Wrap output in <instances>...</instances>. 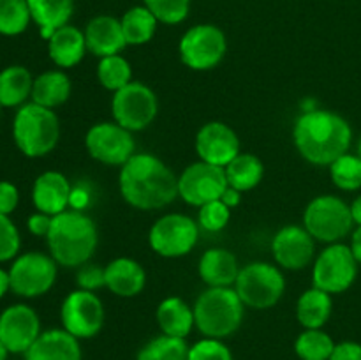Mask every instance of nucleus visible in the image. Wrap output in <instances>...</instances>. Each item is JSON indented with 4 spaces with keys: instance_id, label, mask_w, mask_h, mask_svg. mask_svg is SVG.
Wrapping results in <instances>:
<instances>
[{
    "instance_id": "nucleus-6",
    "label": "nucleus",
    "mask_w": 361,
    "mask_h": 360,
    "mask_svg": "<svg viewBox=\"0 0 361 360\" xmlns=\"http://www.w3.org/2000/svg\"><path fill=\"white\" fill-rule=\"evenodd\" d=\"M302 224L316 242L326 246L351 236L356 226L351 215V205L337 194H319L312 198L303 210Z\"/></svg>"
},
{
    "instance_id": "nucleus-22",
    "label": "nucleus",
    "mask_w": 361,
    "mask_h": 360,
    "mask_svg": "<svg viewBox=\"0 0 361 360\" xmlns=\"http://www.w3.org/2000/svg\"><path fill=\"white\" fill-rule=\"evenodd\" d=\"M240 268L238 258L224 247H210L197 261V274L207 288H229L235 286Z\"/></svg>"
},
{
    "instance_id": "nucleus-32",
    "label": "nucleus",
    "mask_w": 361,
    "mask_h": 360,
    "mask_svg": "<svg viewBox=\"0 0 361 360\" xmlns=\"http://www.w3.org/2000/svg\"><path fill=\"white\" fill-rule=\"evenodd\" d=\"M335 344L323 328H303L295 339V353L300 360H330Z\"/></svg>"
},
{
    "instance_id": "nucleus-13",
    "label": "nucleus",
    "mask_w": 361,
    "mask_h": 360,
    "mask_svg": "<svg viewBox=\"0 0 361 360\" xmlns=\"http://www.w3.org/2000/svg\"><path fill=\"white\" fill-rule=\"evenodd\" d=\"M106 309L101 296L87 289H73L66 295L60 306V321L63 330L80 341L92 339L102 330Z\"/></svg>"
},
{
    "instance_id": "nucleus-15",
    "label": "nucleus",
    "mask_w": 361,
    "mask_h": 360,
    "mask_svg": "<svg viewBox=\"0 0 361 360\" xmlns=\"http://www.w3.org/2000/svg\"><path fill=\"white\" fill-rule=\"evenodd\" d=\"M228 187L226 169L204 161L190 162L178 175V198L196 208L221 200Z\"/></svg>"
},
{
    "instance_id": "nucleus-44",
    "label": "nucleus",
    "mask_w": 361,
    "mask_h": 360,
    "mask_svg": "<svg viewBox=\"0 0 361 360\" xmlns=\"http://www.w3.org/2000/svg\"><path fill=\"white\" fill-rule=\"evenodd\" d=\"M92 189L87 186V184H76V186H73V191H71V203H69V208H73V210H80V212H85L88 208V205L92 203Z\"/></svg>"
},
{
    "instance_id": "nucleus-21",
    "label": "nucleus",
    "mask_w": 361,
    "mask_h": 360,
    "mask_svg": "<svg viewBox=\"0 0 361 360\" xmlns=\"http://www.w3.org/2000/svg\"><path fill=\"white\" fill-rule=\"evenodd\" d=\"M106 288L120 299H134L147 286V270L137 260L120 256L104 265Z\"/></svg>"
},
{
    "instance_id": "nucleus-4",
    "label": "nucleus",
    "mask_w": 361,
    "mask_h": 360,
    "mask_svg": "<svg viewBox=\"0 0 361 360\" xmlns=\"http://www.w3.org/2000/svg\"><path fill=\"white\" fill-rule=\"evenodd\" d=\"M196 328L203 337L228 339L240 330L245 316V304L233 286L204 288L192 304Z\"/></svg>"
},
{
    "instance_id": "nucleus-49",
    "label": "nucleus",
    "mask_w": 361,
    "mask_h": 360,
    "mask_svg": "<svg viewBox=\"0 0 361 360\" xmlns=\"http://www.w3.org/2000/svg\"><path fill=\"white\" fill-rule=\"evenodd\" d=\"M351 215L356 226H361V193L353 200L351 203Z\"/></svg>"
},
{
    "instance_id": "nucleus-43",
    "label": "nucleus",
    "mask_w": 361,
    "mask_h": 360,
    "mask_svg": "<svg viewBox=\"0 0 361 360\" xmlns=\"http://www.w3.org/2000/svg\"><path fill=\"white\" fill-rule=\"evenodd\" d=\"M51 222H53L51 215L42 214V212L35 210L34 214L28 215L27 229L30 235L39 236V239H46L49 233V229H51Z\"/></svg>"
},
{
    "instance_id": "nucleus-39",
    "label": "nucleus",
    "mask_w": 361,
    "mask_h": 360,
    "mask_svg": "<svg viewBox=\"0 0 361 360\" xmlns=\"http://www.w3.org/2000/svg\"><path fill=\"white\" fill-rule=\"evenodd\" d=\"M21 251V235L11 215L0 214V263L13 261Z\"/></svg>"
},
{
    "instance_id": "nucleus-42",
    "label": "nucleus",
    "mask_w": 361,
    "mask_h": 360,
    "mask_svg": "<svg viewBox=\"0 0 361 360\" xmlns=\"http://www.w3.org/2000/svg\"><path fill=\"white\" fill-rule=\"evenodd\" d=\"M20 205V189L9 180H0V214L11 215Z\"/></svg>"
},
{
    "instance_id": "nucleus-17",
    "label": "nucleus",
    "mask_w": 361,
    "mask_h": 360,
    "mask_svg": "<svg viewBox=\"0 0 361 360\" xmlns=\"http://www.w3.org/2000/svg\"><path fill=\"white\" fill-rule=\"evenodd\" d=\"M271 254L282 270H303L316 260V240L303 224H286L271 239Z\"/></svg>"
},
{
    "instance_id": "nucleus-7",
    "label": "nucleus",
    "mask_w": 361,
    "mask_h": 360,
    "mask_svg": "<svg viewBox=\"0 0 361 360\" xmlns=\"http://www.w3.org/2000/svg\"><path fill=\"white\" fill-rule=\"evenodd\" d=\"M233 288L245 307L256 311L271 309L286 293L284 272L271 261H250L240 268Z\"/></svg>"
},
{
    "instance_id": "nucleus-35",
    "label": "nucleus",
    "mask_w": 361,
    "mask_h": 360,
    "mask_svg": "<svg viewBox=\"0 0 361 360\" xmlns=\"http://www.w3.org/2000/svg\"><path fill=\"white\" fill-rule=\"evenodd\" d=\"M328 172L337 189L345 191V193L361 189V157L358 154L348 152L341 155L328 166Z\"/></svg>"
},
{
    "instance_id": "nucleus-14",
    "label": "nucleus",
    "mask_w": 361,
    "mask_h": 360,
    "mask_svg": "<svg viewBox=\"0 0 361 360\" xmlns=\"http://www.w3.org/2000/svg\"><path fill=\"white\" fill-rule=\"evenodd\" d=\"M85 148L94 161L118 168L137 152L134 133L115 120H104L88 127L85 134Z\"/></svg>"
},
{
    "instance_id": "nucleus-1",
    "label": "nucleus",
    "mask_w": 361,
    "mask_h": 360,
    "mask_svg": "<svg viewBox=\"0 0 361 360\" xmlns=\"http://www.w3.org/2000/svg\"><path fill=\"white\" fill-rule=\"evenodd\" d=\"M118 191L136 210H161L178 198V176L157 155L136 152L120 166Z\"/></svg>"
},
{
    "instance_id": "nucleus-48",
    "label": "nucleus",
    "mask_w": 361,
    "mask_h": 360,
    "mask_svg": "<svg viewBox=\"0 0 361 360\" xmlns=\"http://www.w3.org/2000/svg\"><path fill=\"white\" fill-rule=\"evenodd\" d=\"M11 292V279H9V270H6L4 267H0V300Z\"/></svg>"
},
{
    "instance_id": "nucleus-31",
    "label": "nucleus",
    "mask_w": 361,
    "mask_h": 360,
    "mask_svg": "<svg viewBox=\"0 0 361 360\" xmlns=\"http://www.w3.org/2000/svg\"><path fill=\"white\" fill-rule=\"evenodd\" d=\"M127 46H143L154 39L157 32V18L145 6H134L120 18Z\"/></svg>"
},
{
    "instance_id": "nucleus-46",
    "label": "nucleus",
    "mask_w": 361,
    "mask_h": 360,
    "mask_svg": "<svg viewBox=\"0 0 361 360\" xmlns=\"http://www.w3.org/2000/svg\"><path fill=\"white\" fill-rule=\"evenodd\" d=\"M242 194L243 193H240V191L233 189V187H228V189L224 191V194L221 196V200L224 201V205H228V207L233 210V208L238 207V205L242 203Z\"/></svg>"
},
{
    "instance_id": "nucleus-45",
    "label": "nucleus",
    "mask_w": 361,
    "mask_h": 360,
    "mask_svg": "<svg viewBox=\"0 0 361 360\" xmlns=\"http://www.w3.org/2000/svg\"><path fill=\"white\" fill-rule=\"evenodd\" d=\"M330 360H361V344L356 341L337 342Z\"/></svg>"
},
{
    "instance_id": "nucleus-52",
    "label": "nucleus",
    "mask_w": 361,
    "mask_h": 360,
    "mask_svg": "<svg viewBox=\"0 0 361 360\" xmlns=\"http://www.w3.org/2000/svg\"><path fill=\"white\" fill-rule=\"evenodd\" d=\"M0 112H2V104H0Z\"/></svg>"
},
{
    "instance_id": "nucleus-8",
    "label": "nucleus",
    "mask_w": 361,
    "mask_h": 360,
    "mask_svg": "<svg viewBox=\"0 0 361 360\" xmlns=\"http://www.w3.org/2000/svg\"><path fill=\"white\" fill-rule=\"evenodd\" d=\"M11 292L20 299H39L51 292L59 277V263L49 253L27 251L9 265Z\"/></svg>"
},
{
    "instance_id": "nucleus-36",
    "label": "nucleus",
    "mask_w": 361,
    "mask_h": 360,
    "mask_svg": "<svg viewBox=\"0 0 361 360\" xmlns=\"http://www.w3.org/2000/svg\"><path fill=\"white\" fill-rule=\"evenodd\" d=\"M32 23L27 0H0V35L16 37Z\"/></svg>"
},
{
    "instance_id": "nucleus-37",
    "label": "nucleus",
    "mask_w": 361,
    "mask_h": 360,
    "mask_svg": "<svg viewBox=\"0 0 361 360\" xmlns=\"http://www.w3.org/2000/svg\"><path fill=\"white\" fill-rule=\"evenodd\" d=\"M152 14L162 25H180L190 13V0H143Z\"/></svg>"
},
{
    "instance_id": "nucleus-12",
    "label": "nucleus",
    "mask_w": 361,
    "mask_h": 360,
    "mask_svg": "<svg viewBox=\"0 0 361 360\" xmlns=\"http://www.w3.org/2000/svg\"><path fill=\"white\" fill-rule=\"evenodd\" d=\"M159 113V99L154 88L140 80H133L111 95V116L130 133L150 127Z\"/></svg>"
},
{
    "instance_id": "nucleus-27",
    "label": "nucleus",
    "mask_w": 361,
    "mask_h": 360,
    "mask_svg": "<svg viewBox=\"0 0 361 360\" xmlns=\"http://www.w3.org/2000/svg\"><path fill=\"white\" fill-rule=\"evenodd\" d=\"M32 21L37 25L39 34L44 41L55 30L69 25L74 14V0H27Z\"/></svg>"
},
{
    "instance_id": "nucleus-28",
    "label": "nucleus",
    "mask_w": 361,
    "mask_h": 360,
    "mask_svg": "<svg viewBox=\"0 0 361 360\" xmlns=\"http://www.w3.org/2000/svg\"><path fill=\"white\" fill-rule=\"evenodd\" d=\"M34 76L21 64H13L0 71V104L2 108H20L32 97Z\"/></svg>"
},
{
    "instance_id": "nucleus-41",
    "label": "nucleus",
    "mask_w": 361,
    "mask_h": 360,
    "mask_svg": "<svg viewBox=\"0 0 361 360\" xmlns=\"http://www.w3.org/2000/svg\"><path fill=\"white\" fill-rule=\"evenodd\" d=\"M76 284L80 289L87 292H97V289L106 288L104 281V267L94 261H87L85 265L76 268Z\"/></svg>"
},
{
    "instance_id": "nucleus-38",
    "label": "nucleus",
    "mask_w": 361,
    "mask_h": 360,
    "mask_svg": "<svg viewBox=\"0 0 361 360\" xmlns=\"http://www.w3.org/2000/svg\"><path fill=\"white\" fill-rule=\"evenodd\" d=\"M231 221V208L222 200L210 201L197 208V224L208 233H219Z\"/></svg>"
},
{
    "instance_id": "nucleus-16",
    "label": "nucleus",
    "mask_w": 361,
    "mask_h": 360,
    "mask_svg": "<svg viewBox=\"0 0 361 360\" xmlns=\"http://www.w3.org/2000/svg\"><path fill=\"white\" fill-rule=\"evenodd\" d=\"M41 332V318L28 304H11L0 313V341L11 355H25Z\"/></svg>"
},
{
    "instance_id": "nucleus-3",
    "label": "nucleus",
    "mask_w": 361,
    "mask_h": 360,
    "mask_svg": "<svg viewBox=\"0 0 361 360\" xmlns=\"http://www.w3.org/2000/svg\"><path fill=\"white\" fill-rule=\"evenodd\" d=\"M46 244L59 267L78 268L92 261L97 249V224L87 212L69 208L53 217Z\"/></svg>"
},
{
    "instance_id": "nucleus-50",
    "label": "nucleus",
    "mask_w": 361,
    "mask_h": 360,
    "mask_svg": "<svg viewBox=\"0 0 361 360\" xmlns=\"http://www.w3.org/2000/svg\"><path fill=\"white\" fill-rule=\"evenodd\" d=\"M9 355H11V352L7 349V346L0 341V360H7L9 359Z\"/></svg>"
},
{
    "instance_id": "nucleus-30",
    "label": "nucleus",
    "mask_w": 361,
    "mask_h": 360,
    "mask_svg": "<svg viewBox=\"0 0 361 360\" xmlns=\"http://www.w3.org/2000/svg\"><path fill=\"white\" fill-rule=\"evenodd\" d=\"M224 169L229 187L240 193L256 189L264 176L263 161L252 152H240Z\"/></svg>"
},
{
    "instance_id": "nucleus-34",
    "label": "nucleus",
    "mask_w": 361,
    "mask_h": 360,
    "mask_svg": "<svg viewBox=\"0 0 361 360\" xmlns=\"http://www.w3.org/2000/svg\"><path fill=\"white\" fill-rule=\"evenodd\" d=\"M187 356L189 344L185 339L159 334L141 346L136 360H187Z\"/></svg>"
},
{
    "instance_id": "nucleus-9",
    "label": "nucleus",
    "mask_w": 361,
    "mask_h": 360,
    "mask_svg": "<svg viewBox=\"0 0 361 360\" xmlns=\"http://www.w3.org/2000/svg\"><path fill=\"white\" fill-rule=\"evenodd\" d=\"M228 53V37L214 23H197L183 32L178 42L180 60L196 73L212 71L224 60Z\"/></svg>"
},
{
    "instance_id": "nucleus-2",
    "label": "nucleus",
    "mask_w": 361,
    "mask_h": 360,
    "mask_svg": "<svg viewBox=\"0 0 361 360\" xmlns=\"http://www.w3.org/2000/svg\"><path fill=\"white\" fill-rule=\"evenodd\" d=\"M293 143L307 162L330 166L351 148L353 127L344 116L331 109L302 112L293 126Z\"/></svg>"
},
{
    "instance_id": "nucleus-29",
    "label": "nucleus",
    "mask_w": 361,
    "mask_h": 360,
    "mask_svg": "<svg viewBox=\"0 0 361 360\" xmlns=\"http://www.w3.org/2000/svg\"><path fill=\"white\" fill-rule=\"evenodd\" d=\"M331 296L334 295L316 286L305 289L296 302V320L300 321V325L303 328H323L334 313Z\"/></svg>"
},
{
    "instance_id": "nucleus-33",
    "label": "nucleus",
    "mask_w": 361,
    "mask_h": 360,
    "mask_svg": "<svg viewBox=\"0 0 361 360\" xmlns=\"http://www.w3.org/2000/svg\"><path fill=\"white\" fill-rule=\"evenodd\" d=\"M95 76L102 88L115 94L133 81V66L122 53L104 56V59H99Z\"/></svg>"
},
{
    "instance_id": "nucleus-20",
    "label": "nucleus",
    "mask_w": 361,
    "mask_h": 360,
    "mask_svg": "<svg viewBox=\"0 0 361 360\" xmlns=\"http://www.w3.org/2000/svg\"><path fill=\"white\" fill-rule=\"evenodd\" d=\"M83 32L85 39H87L88 53L97 56V59L118 55L127 48L120 18L99 14L88 21Z\"/></svg>"
},
{
    "instance_id": "nucleus-26",
    "label": "nucleus",
    "mask_w": 361,
    "mask_h": 360,
    "mask_svg": "<svg viewBox=\"0 0 361 360\" xmlns=\"http://www.w3.org/2000/svg\"><path fill=\"white\" fill-rule=\"evenodd\" d=\"M73 92L69 74L63 69H49L34 78L30 101L44 108L55 109L66 104Z\"/></svg>"
},
{
    "instance_id": "nucleus-10",
    "label": "nucleus",
    "mask_w": 361,
    "mask_h": 360,
    "mask_svg": "<svg viewBox=\"0 0 361 360\" xmlns=\"http://www.w3.org/2000/svg\"><path fill=\"white\" fill-rule=\"evenodd\" d=\"M200 224L196 219L182 212L161 215L148 232V246L157 256L175 260L190 254L200 240Z\"/></svg>"
},
{
    "instance_id": "nucleus-47",
    "label": "nucleus",
    "mask_w": 361,
    "mask_h": 360,
    "mask_svg": "<svg viewBox=\"0 0 361 360\" xmlns=\"http://www.w3.org/2000/svg\"><path fill=\"white\" fill-rule=\"evenodd\" d=\"M349 247H351L356 261L361 265V226H355V229H353L351 244H349Z\"/></svg>"
},
{
    "instance_id": "nucleus-19",
    "label": "nucleus",
    "mask_w": 361,
    "mask_h": 360,
    "mask_svg": "<svg viewBox=\"0 0 361 360\" xmlns=\"http://www.w3.org/2000/svg\"><path fill=\"white\" fill-rule=\"evenodd\" d=\"M73 184L62 172L48 169L37 175L32 186V203L37 212L51 217L69 210Z\"/></svg>"
},
{
    "instance_id": "nucleus-51",
    "label": "nucleus",
    "mask_w": 361,
    "mask_h": 360,
    "mask_svg": "<svg viewBox=\"0 0 361 360\" xmlns=\"http://www.w3.org/2000/svg\"><path fill=\"white\" fill-rule=\"evenodd\" d=\"M356 154H358L360 157H361V138H360V141H358V152H356Z\"/></svg>"
},
{
    "instance_id": "nucleus-18",
    "label": "nucleus",
    "mask_w": 361,
    "mask_h": 360,
    "mask_svg": "<svg viewBox=\"0 0 361 360\" xmlns=\"http://www.w3.org/2000/svg\"><path fill=\"white\" fill-rule=\"evenodd\" d=\"M194 148L200 161L226 168L242 152L236 131L221 120H210L197 129Z\"/></svg>"
},
{
    "instance_id": "nucleus-5",
    "label": "nucleus",
    "mask_w": 361,
    "mask_h": 360,
    "mask_svg": "<svg viewBox=\"0 0 361 360\" xmlns=\"http://www.w3.org/2000/svg\"><path fill=\"white\" fill-rule=\"evenodd\" d=\"M11 133L14 145L25 157H46L60 141L59 115L55 109L28 101L14 113Z\"/></svg>"
},
{
    "instance_id": "nucleus-40",
    "label": "nucleus",
    "mask_w": 361,
    "mask_h": 360,
    "mask_svg": "<svg viewBox=\"0 0 361 360\" xmlns=\"http://www.w3.org/2000/svg\"><path fill=\"white\" fill-rule=\"evenodd\" d=\"M187 360H235L229 346L222 339L201 337L189 346Z\"/></svg>"
},
{
    "instance_id": "nucleus-24",
    "label": "nucleus",
    "mask_w": 361,
    "mask_h": 360,
    "mask_svg": "<svg viewBox=\"0 0 361 360\" xmlns=\"http://www.w3.org/2000/svg\"><path fill=\"white\" fill-rule=\"evenodd\" d=\"M48 56L59 69H73L88 53L85 32L76 25H63L46 41Z\"/></svg>"
},
{
    "instance_id": "nucleus-25",
    "label": "nucleus",
    "mask_w": 361,
    "mask_h": 360,
    "mask_svg": "<svg viewBox=\"0 0 361 360\" xmlns=\"http://www.w3.org/2000/svg\"><path fill=\"white\" fill-rule=\"evenodd\" d=\"M155 320L161 328V334L171 335V337L187 339V335H190V332L196 328L192 306L176 295L161 300L155 311Z\"/></svg>"
},
{
    "instance_id": "nucleus-23",
    "label": "nucleus",
    "mask_w": 361,
    "mask_h": 360,
    "mask_svg": "<svg viewBox=\"0 0 361 360\" xmlns=\"http://www.w3.org/2000/svg\"><path fill=\"white\" fill-rule=\"evenodd\" d=\"M25 360H83L81 341L63 328L42 330L25 353Z\"/></svg>"
},
{
    "instance_id": "nucleus-11",
    "label": "nucleus",
    "mask_w": 361,
    "mask_h": 360,
    "mask_svg": "<svg viewBox=\"0 0 361 360\" xmlns=\"http://www.w3.org/2000/svg\"><path fill=\"white\" fill-rule=\"evenodd\" d=\"M358 267L360 263L349 244H328L319 254H316L312 263V286L330 295H341L355 284Z\"/></svg>"
}]
</instances>
